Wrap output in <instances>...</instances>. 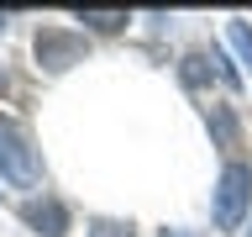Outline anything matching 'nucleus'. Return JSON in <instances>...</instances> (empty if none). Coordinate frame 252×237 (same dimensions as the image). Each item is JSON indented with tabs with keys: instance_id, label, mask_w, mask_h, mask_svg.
<instances>
[{
	"instance_id": "nucleus-9",
	"label": "nucleus",
	"mask_w": 252,
	"mask_h": 237,
	"mask_svg": "<svg viewBox=\"0 0 252 237\" xmlns=\"http://www.w3.org/2000/svg\"><path fill=\"white\" fill-rule=\"evenodd\" d=\"M90 237H137L131 221H116V216H94L90 221Z\"/></svg>"
},
{
	"instance_id": "nucleus-1",
	"label": "nucleus",
	"mask_w": 252,
	"mask_h": 237,
	"mask_svg": "<svg viewBox=\"0 0 252 237\" xmlns=\"http://www.w3.org/2000/svg\"><path fill=\"white\" fill-rule=\"evenodd\" d=\"M0 174H5L16 190H37V179H42L37 148H32L27 126L16 121V116H0Z\"/></svg>"
},
{
	"instance_id": "nucleus-6",
	"label": "nucleus",
	"mask_w": 252,
	"mask_h": 237,
	"mask_svg": "<svg viewBox=\"0 0 252 237\" xmlns=\"http://www.w3.org/2000/svg\"><path fill=\"white\" fill-rule=\"evenodd\" d=\"M205 121H210V137L220 142V148H236V142H242V132H236V116L226 106H210L205 111Z\"/></svg>"
},
{
	"instance_id": "nucleus-4",
	"label": "nucleus",
	"mask_w": 252,
	"mask_h": 237,
	"mask_svg": "<svg viewBox=\"0 0 252 237\" xmlns=\"http://www.w3.org/2000/svg\"><path fill=\"white\" fill-rule=\"evenodd\" d=\"M21 221H27L32 232H42V237H63V232H68V211H63L58 200H47V195L21 205Z\"/></svg>"
},
{
	"instance_id": "nucleus-12",
	"label": "nucleus",
	"mask_w": 252,
	"mask_h": 237,
	"mask_svg": "<svg viewBox=\"0 0 252 237\" xmlns=\"http://www.w3.org/2000/svg\"><path fill=\"white\" fill-rule=\"evenodd\" d=\"M247 237H252V232H247Z\"/></svg>"
},
{
	"instance_id": "nucleus-2",
	"label": "nucleus",
	"mask_w": 252,
	"mask_h": 237,
	"mask_svg": "<svg viewBox=\"0 0 252 237\" xmlns=\"http://www.w3.org/2000/svg\"><path fill=\"white\" fill-rule=\"evenodd\" d=\"M247 200H252V169L242 163V158H231V163L220 169V179H216V205H210L220 232H236V227H242Z\"/></svg>"
},
{
	"instance_id": "nucleus-11",
	"label": "nucleus",
	"mask_w": 252,
	"mask_h": 237,
	"mask_svg": "<svg viewBox=\"0 0 252 237\" xmlns=\"http://www.w3.org/2000/svg\"><path fill=\"white\" fill-rule=\"evenodd\" d=\"M5 21H11V16H5V11H0V32H5Z\"/></svg>"
},
{
	"instance_id": "nucleus-3",
	"label": "nucleus",
	"mask_w": 252,
	"mask_h": 237,
	"mask_svg": "<svg viewBox=\"0 0 252 237\" xmlns=\"http://www.w3.org/2000/svg\"><path fill=\"white\" fill-rule=\"evenodd\" d=\"M32 47H37V63H42L47 74H63L68 63L84 58V37L79 32H63V27H42Z\"/></svg>"
},
{
	"instance_id": "nucleus-8",
	"label": "nucleus",
	"mask_w": 252,
	"mask_h": 237,
	"mask_svg": "<svg viewBox=\"0 0 252 237\" xmlns=\"http://www.w3.org/2000/svg\"><path fill=\"white\" fill-rule=\"evenodd\" d=\"M79 21L90 32H121L126 27V11H79Z\"/></svg>"
},
{
	"instance_id": "nucleus-10",
	"label": "nucleus",
	"mask_w": 252,
	"mask_h": 237,
	"mask_svg": "<svg viewBox=\"0 0 252 237\" xmlns=\"http://www.w3.org/2000/svg\"><path fill=\"white\" fill-rule=\"evenodd\" d=\"M163 237H189V232H179V227H163Z\"/></svg>"
},
{
	"instance_id": "nucleus-5",
	"label": "nucleus",
	"mask_w": 252,
	"mask_h": 237,
	"mask_svg": "<svg viewBox=\"0 0 252 237\" xmlns=\"http://www.w3.org/2000/svg\"><path fill=\"white\" fill-rule=\"evenodd\" d=\"M179 74H184L189 90H205L210 79H220V74H216V53H189V58L179 63Z\"/></svg>"
},
{
	"instance_id": "nucleus-7",
	"label": "nucleus",
	"mask_w": 252,
	"mask_h": 237,
	"mask_svg": "<svg viewBox=\"0 0 252 237\" xmlns=\"http://www.w3.org/2000/svg\"><path fill=\"white\" fill-rule=\"evenodd\" d=\"M226 42H231V47H236V58L252 69V27L242 21V16H231V21H226Z\"/></svg>"
}]
</instances>
